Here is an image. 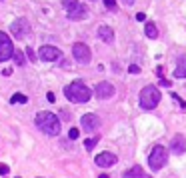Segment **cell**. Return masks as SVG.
Masks as SVG:
<instances>
[{
	"label": "cell",
	"instance_id": "obj_1",
	"mask_svg": "<svg viewBox=\"0 0 186 178\" xmlns=\"http://www.w3.org/2000/svg\"><path fill=\"white\" fill-rule=\"evenodd\" d=\"M34 122H36L38 130H42L44 134H48V136H58L60 134V120L54 112H48V110L38 112Z\"/></svg>",
	"mask_w": 186,
	"mask_h": 178
},
{
	"label": "cell",
	"instance_id": "obj_2",
	"mask_svg": "<svg viewBox=\"0 0 186 178\" xmlns=\"http://www.w3.org/2000/svg\"><path fill=\"white\" fill-rule=\"evenodd\" d=\"M64 94H66V98L70 102H76V104H84V102H88L90 100V88L86 86L84 82H80V80H76V82L72 84H68L66 88H64Z\"/></svg>",
	"mask_w": 186,
	"mask_h": 178
},
{
	"label": "cell",
	"instance_id": "obj_3",
	"mask_svg": "<svg viewBox=\"0 0 186 178\" xmlns=\"http://www.w3.org/2000/svg\"><path fill=\"white\" fill-rule=\"evenodd\" d=\"M160 90L156 88V86H144V88L140 90V106L144 110H154L158 106V102H160Z\"/></svg>",
	"mask_w": 186,
	"mask_h": 178
},
{
	"label": "cell",
	"instance_id": "obj_4",
	"mask_svg": "<svg viewBox=\"0 0 186 178\" xmlns=\"http://www.w3.org/2000/svg\"><path fill=\"white\" fill-rule=\"evenodd\" d=\"M166 160H168V150L160 146V144H156L154 148H152V152L148 156V164H150V168L152 170H160L164 164H166Z\"/></svg>",
	"mask_w": 186,
	"mask_h": 178
},
{
	"label": "cell",
	"instance_id": "obj_5",
	"mask_svg": "<svg viewBox=\"0 0 186 178\" xmlns=\"http://www.w3.org/2000/svg\"><path fill=\"white\" fill-rule=\"evenodd\" d=\"M64 8L68 12V18L70 20H84L86 18V6L78 0H62Z\"/></svg>",
	"mask_w": 186,
	"mask_h": 178
},
{
	"label": "cell",
	"instance_id": "obj_6",
	"mask_svg": "<svg viewBox=\"0 0 186 178\" xmlns=\"http://www.w3.org/2000/svg\"><path fill=\"white\" fill-rule=\"evenodd\" d=\"M72 56H74V60H78L82 64H88L90 58H92V52H90V48L86 46L84 42H76V44L72 46Z\"/></svg>",
	"mask_w": 186,
	"mask_h": 178
},
{
	"label": "cell",
	"instance_id": "obj_7",
	"mask_svg": "<svg viewBox=\"0 0 186 178\" xmlns=\"http://www.w3.org/2000/svg\"><path fill=\"white\" fill-rule=\"evenodd\" d=\"M14 54V46H12V40L6 32H0V62L8 60L10 56Z\"/></svg>",
	"mask_w": 186,
	"mask_h": 178
},
{
	"label": "cell",
	"instance_id": "obj_8",
	"mask_svg": "<svg viewBox=\"0 0 186 178\" xmlns=\"http://www.w3.org/2000/svg\"><path fill=\"white\" fill-rule=\"evenodd\" d=\"M10 32L14 34V38L22 40V38H26V36H28L30 24L26 22V18H18V20H14V22L10 24Z\"/></svg>",
	"mask_w": 186,
	"mask_h": 178
},
{
	"label": "cell",
	"instance_id": "obj_9",
	"mask_svg": "<svg viewBox=\"0 0 186 178\" xmlns=\"http://www.w3.org/2000/svg\"><path fill=\"white\" fill-rule=\"evenodd\" d=\"M62 56V52L58 50L56 46H50V44H44L38 48V58L44 62H52V60H58V58Z\"/></svg>",
	"mask_w": 186,
	"mask_h": 178
},
{
	"label": "cell",
	"instance_id": "obj_10",
	"mask_svg": "<svg viewBox=\"0 0 186 178\" xmlns=\"http://www.w3.org/2000/svg\"><path fill=\"white\" fill-rule=\"evenodd\" d=\"M94 92H96V96L100 100H106V98H112L116 90H114V86L110 82H98L96 88H94Z\"/></svg>",
	"mask_w": 186,
	"mask_h": 178
},
{
	"label": "cell",
	"instance_id": "obj_11",
	"mask_svg": "<svg viewBox=\"0 0 186 178\" xmlns=\"http://www.w3.org/2000/svg\"><path fill=\"white\" fill-rule=\"evenodd\" d=\"M96 166H100V168H110V166H114L118 162V158H116V154H112V152H102V154H98L96 156Z\"/></svg>",
	"mask_w": 186,
	"mask_h": 178
},
{
	"label": "cell",
	"instance_id": "obj_12",
	"mask_svg": "<svg viewBox=\"0 0 186 178\" xmlns=\"http://www.w3.org/2000/svg\"><path fill=\"white\" fill-rule=\"evenodd\" d=\"M80 124H82V128L84 130H98L100 128V118H98L96 114H84L82 116V120H80Z\"/></svg>",
	"mask_w": 186,
	"mask_h": 178
},
{
	"label": "cell",
	"instance_id": "obj_13",
	"mask_svg": "<svg viewBox=\"0 0 186 178\" xmlns=\"http://www.w3.org/2000/svg\"><path fill=\"white\" fill-rule=\"evenodd\" d=\"M170 152L172 154H184L186 152V138L182 134H176V136L170 140Z\"/></svg>",
	"mask_w": 186,
	"mask_h": 178
},
{
	"label": "cell",
	"instance_id": "obj_14",
	"mask_svg": "<svg viewBox=\"0 0 186 178\" xmlns=\"http://www.w3.org/2000/svg\"><path fill=\"white\" fill-rule=\"evenodd\" d=\"M98 34H100V40L108 42V44L114 40V30L110 28V26H104V24H102L100 28H98Z\"/></svg>",
	"mask_w": 186,
	"mask_h": 178
},
{
	"label": "cell",
	"instance_id": "obj_15",
	"mask_svg": "<svg viewBox=\"0 0 186 178\" xmlns=\"http://www.w3.org/2000/svg\"><path fill=\"white\" fill-rule=\"evenodd\" d=\"M174 76L176 78H186V56L178 58V64H176V68H174Z\"/></svg>",
	"mask_w": 186,
	"mask_h": 178
},
{
	"label": "cell",
	"instance_id": "obj_16",
	"mask_svg": "<svg viewBox=\"0 0 186 178\" xmlns=\"http://www.w3.org/2000/svg\"><path fill=\"white\" fill-rule=\"evenodd\" d=\"M124 178H146V176H144V170L140 166H132L130 170L124 172Z\"/></svg>",
	"mask_w": 186,
	"mask_h": 178
},
{
	"label": "cell",
	"instance_id": "obj_17",
	"mask_svg": "<svg viewBox=\"0 0 186 178\" xmlns=\"http://www.w3.org/2000/svg\"><path fill=\"white\" fill-rule=\"evenodd\" d=\"M144 34L148 36V38H156V36H158V30H156V26L152 24V22H146V26H144Z\"/></svg>",
	"mask_w": 186,
	"mask_h": 178
},
{
	"label": "cell",
	"instance_id": "obj_18",
	"mask_svg": "<svg viewBox=\"0 0 186 178\" xmlns=\"http://www.w3.org/2000/svg\"><path fill=\"white\" fill-rule=\"evenodd\" d=\"M12 58L16 60V64H18V66H22V64H24V52H22V50H14Z\"/></svg>",
	"mask_w": 186,
	"mask_h": 178
},
{
	"label": "cell",
	"instance_id": "obj_19",
	"mask_svg": "<svg viewBox=\"0 0 186 178\" xmlns=\"http://www.w3.org/2000/svg\"><path fill=\"white\" fill-rule=\"evenodd\" d=\"M10 102H18V104H26L28 102V98H26L24 94H20V92H16L12 98H10Z\"/></svg>",
	"mask_w": 186,
	"mask_h": 178
},
{
	"label": "cell",
	"instance_id": "obj_20",
	"mask_svg": "<svg viewBox=\"0 0 186 178\" xmlns=\"http://www.w3.org/2000/svg\"><path fill=\"white\" fill-rule=\"evenodd\" d=\"M96 142H98V136H92V138H88V140H86V142H84L86 150H92V148L96 146Z\"/></svg>",
	"mask_w": 186,
	"mask_h": 178
},
{
	"label": "cell",
	"instance_id": "obj_21",
	"mask_svg": "<svg viewBox=\"0 0 186 178\" xmlns=\"http://www.w3.org/2000/svg\"><path fill=\"white\" fill-rule=\"evenodd\" d=\"M104 6L108 10H116V0H104Z\"/></svg>",
	"mask_w": 186,
	"mask_h": 178
},
{
	"label": "cell",
	"instance_id": "obj_22",
	"mask_svg": "<svg viewBox=\"0 0 186 178\" xmlns=\"http://www.w3.org/2000/svg\"><path fill=\"white\" fill-rule=\"evenodd\" d=\"M68 136H70V138H72V140H76V138H78V136H80V130H78V128H70V132H68Z\"/></svg>",
	"mask_w": 186,
	"mask_h": 178
},
{
	"label": "cell",
	"instance_id": "obj_23",
	"mask_svg": "<svg viewBox=\"0 0 186 178\" xmlns=\"http://www.w3.org/2000/svg\"><path fill=\"white\" fill-rule=\"evenodd\" d=\"M128 72H130V74H138V72H140V66H138V64H130V66H128Z\"/></svg>",
	"mask_w": 186,
	"mask_h": 178
},
{
	"label": "cell",
	"instance_id": "obj_24",
	"mask_svg": "<svg viewBox=\"0 0 186 178\" xmlns=\"http://www.w3.org/2000/svg\"><path fill=\"white\" fill-rule=\"evenodd\" d=\"M172 98H174V100H176V102H178V104H180V106H182V108H186V102H184L182 98H180V96H178V94H172Z\"/></svg>",
	"mask_w": 186,
	"mask_h": 178
},
{
	"label": "cell",
	"instance_id": "obj_25",
	"mask_svg": "<svg viewBox=\"0 0 186 178\" xmlns=\"http://www.w3.org/2000/svg\"><path fill=\"white\" fill-rule=\"evenodd\" d=\"M134 18L138 20V22H144V20H146V14H144V12H138V14L134 16Z\"/></svg>",
	"mask_w": 186,
	"mask_h": 178
},
{
	"label": "cell",
	"instance_id": "obj_26",
	"mask_svg": "<svg viewBox=\"0 0 186 178\" xmlns=\"http://www.w3.org/2000/svg\"><path fill=\"white\" fill-rule=\"evenodd\" d=\"M26 54H28V58H30L32 62L36 60V56H34V52H32V48H26Z\"/></svg>",
	"mask_w": 186,
	"mask_h": 178
},
{
	"label": "cell",
	"instance_id": "obj_27",
	"mask_svg": "<svg viewBox=\"0 0 186 178\" xmlns=\"http://www.w3.org/2000/svg\"><path fill=\"white\" fill-rule=\"evenodd\" d=\"M46 100H48V102H56V96H54L52 92H48V94H46Z\"/></svg>",
	"mask_w": 186,
	"mask_h": 178
},
{
	"label": "cell",
	"instance_id": "obj_28",
	"mask_svg": "<svg viewBox=\"0 0 186 178\" xmlns=\"http://www.w3.org/2000/svg\"><path fill=\"white\" fill-rule=\"evenodd\" d=\"M170 84H172V82H170V80H166V78H162V80H160V86H166V88H168Z\"/></svg>",
	"mask_w": 186,
	"mask_h": 178
},
{
	"label": "cell",
	"instance_id": "obj_29",
	"mask_svg": "<svg viewBox=\"0 0 186 178\" xmlns=\"http://www.w3.org/2000/svg\"><path fill=\"white\" fill-rule=\"evenodd\" d=\"M8 172V166L6 164H0V174H6Z\"/></svg>",
	"mask_w": 186,
	"mask_h": 178
},
{
	"label": "cell",
	"instance_id": "obj_30",
	"mask_svg": "<svg viewBox=\"0 0 186 178\" xmlns=\"http://www.w3.org/2000/svg\"><path fill=\"white\" fill-rule=\"evenodd\" d=\"M2 74H4V76H10V74H12V70H10V68H4Z\"/></svg>",
	"mask_w": 186,
	"mask_h": 178
},
{
	"label": "cell",
	"instance_id": "obj_31",
	"mask_svg": "<svg viewBox=\"0 0 186 178\" xmlns=\"http://www.w3.org/2000/svg\"><path fill=\"white\" fill-rule=\"evenodd\" d=\"M122 2L126 4V6H132V4H134V0H122Z\"/></svg>",
	"mask_w": 186,
	"mask_h": 178
},
{
	"label": "cell",
	"instance_id": "obj_32",
	"mask_svg": "<svg viewBox=\"0 0 186 178\" xmlns=\"http://www.w3.org/2000/svg\"><path fill=\"white\" fill-rule=\"evenodd\" d=\"M98 178H108V176H106V174H100V176H98Z\"/></svg>",
	"mask_w": 186,
	"mask_h": 178
}]
</instances>
